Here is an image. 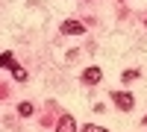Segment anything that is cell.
Returning a JSON list of instances; mask_svg holds the SVG:
<instances>
[{"instance_id":"1","label":"cell","mask_w":147,"mask_h":132,"mask_svg":"<svg viewBox=\"0 0 147 132\" xmlns=\"http://www.w3.org/2000/svg\"><path fill=\"white\" fill-rule=\"evenodd\" d=\"M112 100H115V106H118L121 112H129L132 106H136L132 94H127V91H112Z\"/></svg>"},{"instance_id":"2","label":"cell","mask_w":147,"mask_h":132,"mask_svg":"<svg viewBox=\"0 0 147 132\" xmlns=\"http://www.w3.org/2000/svg\"><path fill=\"white\" fill-rule=\"evenodd\" d=\"M85 32V23H80V21H65L62 23V35H82Z\"/></svg>"},{"instance_id":"3","label":"cell","mask_w":147,"mask_h":132,"mask_svg":"<svg viewBox=\"0 0 147 132\" xmlns=\"http://www.w3.org/2000/svg\"><path fill=\"white\" fill-rule=\"evenodd\" d=\"M56 132H77V121H74L71 115H62L56 123Z\"/></svg>"},{"instance_id":"4","label":"cell","mask_w":147,"mask_h":132,"mask_svg":"<svg viewBox=\"0 0 147 132\" xmlns=\"http://www.w3.org/2000/svg\"><path fill=\"white\" fill-rule=\"evenodd\" d=\"M100 76H103V70H100V68H85V70H82V82H85V85H94V82H100Z\"/></svg>"},{"instance_id":"5","label":"cell","mask_w":147,"mask_h":132,"mask_svg":"<svg viewBox=\"0 0 147 132\" xmlns=\"http://www.w3.org/2000/svg\"><path fill=\"white\" fill-rule=\"evenodd\" d=\"M15 65V56L12 53H0V68H12Z\"/></svg>"},{"instance_id":"6","label":"cell","mask_w":147,"mask_h":132,"mask_svg":"<svg viewBox=\"0 0 147 132\" xmlns=\"http://www.w3.org/2000/svg\"><path fill=\"white\" fill-rule=\"evenodd\" d=\"M12 74H15V79H18V82H27V70H24V68L12 65Z\"/></svg>"},{"instance_id":"7","label":"cell","mask_w":147,"mask_h":132,"mask_svg":"<svg viewBox=\"0 0 147 132\" xmlns=\"http://www.w3.org/2000/svg\"><path fill=\"white\" fill-rule=\"evenodd\" d=\"M18 115L30 117V115H32V103H21V106H18Z\"/></svg>"},{"instance_id":"8","label":"cell","mask_w":147,"mask_h":132,"mask_svg":"<svg viewBox=\"0 0 147 132\" xmlns=\"http://www.w3.org/2000/svg\"><path fill=\"white\" fill-rule=\"evenodd\" d=\"M82 132H109V129H103V126H94V123H85V126H82Z\"/></svg>"}]
</instances>
